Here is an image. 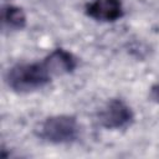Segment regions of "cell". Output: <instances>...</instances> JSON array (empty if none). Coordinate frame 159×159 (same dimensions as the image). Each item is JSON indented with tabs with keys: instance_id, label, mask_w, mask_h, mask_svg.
Listing matches in <instances>:
<instances>
[{
	"instance_id": "obj_1",
	"label": "cell",
	"mask_w": 159,
	"mask_h": 159,
	"mask_svg": "<svg viewBox=\"0 0 159 159\" xmlns=\"http://www.w3.org/2000/svg\"><path fill=\"white\" fill-rule=\"evenodd\" d=\"M52 78L42 60L36 62H17L4 76L9 89L20 94L42 89L51 83Z\"/></svg>"
},
{
	"instance_id": "obj_2",
	"label": "cell",
	"mask_w": 159,
	"mask_h": 159,
	"mask_svg": "<svg viewBox=\"0 0 159 159\" xmlns=\"http://www.w3.org/2000/svg\"><path fill=\"white\" fill-rule=\"evenodd\" d=\"M80 134L81 125L72 114L50 116L36 129V135L50 144H71L80 138Z\"/></svg>"
},
{
	"instance_id": "obj_3",
	"label": "cell",
	"mask_w": 159,
	"mask_h": 159,
	"mask_svg": "<svg viewBox=\"0 0 159 159\" xmlns=\"http://www.w3.org/2000/svg\"><path fill=\"white\" fill-rule=\"evenodd\" d=\"M98 124L108 130H119L130 127L134 122V112L132 107L122 98L108 99L97 112Z\"/></svg>"
},
{
	"instance_id": "obj_4",
	"label": "cell",
	"mask_w": 159,
	"mask_h": 159,
	"mask_svg": "<svg viewBox=\"0 0 159 159\" xmlns=\"http://www.w3.org/2000/svg\"><path fill=\"white\" fill-rule=\"evenodd\" d=\"M84 14L98 22H116L124 16L122 0H92L84 5Z\"/></svg>"
},
{
	"instance_id": "obj_5",
	"label": "cell",
	"mask_w": 159,
	"mask_h": 159,
	"mask_svg": "<svg viewBox=\"0 0 159 159\" xmlns=\"http://www.w3.org/2000/svg\"><path fill=\"white\" fill-rule=\"evenodd\" d=\"M42 61L52 77L70 75L75 72L78 66V58L71 51L63 47L53 48L42 58Z\"/></svg>"
},
{
	"instance_id": "obj_6",
	"label": "cell",
	"mask_w": 159,
	"mask_h": 159,
	"mask_svg": "<svg viewBox=\"0 0 159 159\" xmlns=\"http://www.w3.org/2000/svg\"><path fill=\"white\" fill-rule=\"evenodd\" d=\"M1 24L5 30L19 31L26 27L27 17L21 7L7 4L1 7Z\"/></svg>"
},
{
	"instance_id": "obj_7",
	"label": "cell",
	"mask_w": 159,
	"mask_h": 159,
	"mask_svg": "<svg viewBox=\"0 0 159 159\" xmlns=\"http://www.w3.org/2000/svg\"><path fill=\"white\" fill-rule=\"evenodd\" d=\"M149 98L154 103L159 104V82L154 83L149 89Z\"/></svg>"
}]
</instances>
